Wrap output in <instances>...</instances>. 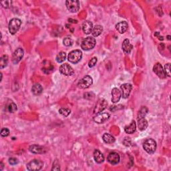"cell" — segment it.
<instances>
[{
	"label": "cell",
	"mask_w": 171,
	"mask_h": 171,
	"mask_svg": "<svg viewBox=\"0 0 171 171\" xmlns=\"http://www.w3.org/2000/svg\"><path fill=\"white\" fill-rule=\"evenodd\" d=\"M11 3V2L10 1H3L1 2V4L2 5V6H3V8H10Z\"/></svg>",
	"instance_id": "d590c367"
},
{
	"label": "cell",
	"mask_w": 171,
	"mask_h": 171,
	"mask_svg": "<svg viewBox=\"0 0 171 171\" xmlns=\"http://www.w3.org/2000/svg\"><path fill=\"white\" fill-rule=\"evenodd\" d=\"M110 114L108 112H100L94 118V121L97 124H103L110 118Z\"/></svg>",
	"instance_id": "9c48e42d"
},
{
	"label": "cell",
	"mask_w": 171,
	"mask_h": 171,
	"mask_svg": "<svg viewBox=\"0 0 171 171\" xmlns=\"http://www.w3.org/2000/svg\"><path fill=\"white\" fill-rule=\"evenodd\" d=\"M82 58V52L80 50H75L70 52L68 56V60L72 64H77L81 60Z\"/></svg>",
	"instance_id": "3957f363"
},
{
	"label": "cell",
	"mask_w": 171,
	"mask_h": 171,
	"mask_svg": "<svg viewBox=\"0 0 171 171\" xmlns=\"http://www.w3.org/2000/svg\"><path fill=\"white\" fill-rule=\"evenodd\" d=\"M94 158L97 163L101 164L104 161V156L103 154L99 150H95L94 152Z\"/></svg>",
	"instance_id": "ffe728a7"
},
{
	"label": "cell",
	"mask_w": 171,
	"mask_h": 171,
	"mask_svg": "<svg viewBox=\"0 0 171 171\" xmlns=\"http://www.w3.org/2000/svg\"><path fill=\"white\" fill-rule=\"evenodd\" d=\"M120 89L122 90V95L124 98H128L131 94L133 86L131 84H124L120 86Z\"/></svg>",
	"instance_id": "5bb4252c"
},
{
	"label": "cell",
	"mask_w": 171,
	"mask_h": 171,
	"mask_svg": "<svg viewBox=\"0 0 171 171\" xmlns=\"http://www.w3.org/2000/svg\"><path fill=\"white\" fill-rule=\"evenodd\" d=\"M107 106H108V103H107L106 100H104V98L100 99L97 102V103L94 107V114L100 113L106 108Z\"/></svg>",
	"instance_id": "30bf717a"
},
{
	"label": "cell",
	"mask_w": 171,
	"mask_h": 171,
	"mask_svg": "<svg viewBox=\"0 0 171 171\" xmlns=\"http://www.w3.org/2000/svg\"><path fill=\"white\" fill-rule=\"evenodd\" d=\"M31 92L35 96H39L42 94L43 92V88L40 84H36L32 86Z\"/></svg>",
	"instance_id": "7402d4cb"
},
{
	"label": "cell",
	"mask_w": 171,
	"mask_h": 171,
	"mask_svg": "<svg viewBox=\"0 0 171 171\" xmlns=\"http://www.w3.org/2000/svg\"><path fill=\"white\" fill-rule=\"evenodd\" d=\"M138 129L141 131H145L148 127V121L144 118H139L138 121Z\"/></svg>",
	"instance_id": "44dd1931"
},
{
	"label": "cell",
	"mask_w": 171,
	"mask_h": 171,
	"mask_svg": "<svg viewBox=\"0 0 171 171\" xmlns=\"http://www.w3.org/2000/svg\"><path fill=\"white\" fill-rule=\"evenodd\" d=\"M148 112V108L147 107H142L141 109L138 112V118H144L145 116L147 115V114Z\"/></svg>",
	"instance_id": "83f0119b"
},
{
	"label": "cell",
	"mask_w": 171,
	"mask_h": 171,
	"mask_svg": "<svg viewBox=\"0 0 171 171\" xmlns=\"http://www.w3.org/2000/svg\"><path fill=\"white\" fill-rule=\"evenodd\" d=\"M97 61H98L97 58H96V57L92 58L90 61H89L88 66L90 68H93L94 66H95V65L97 63Z\"/></svg>",
	"instance_id": "1f68e13d"
},
{
	"label": "cell",
	"mask_w": 171,
	"mask_h": 171,
	"mask_svg": "<svg viewBox=\"0 0 171 171\" xmlns=\"http://www.w3.org/2000/svg\"><path fill=\"white\" fill-rule=\"evenodd\" d=\"M8 55H3L0 58V68L3 69V68L6 67L8 64Z\"/></svg>",
	"instance_id": "484cf974"
},
{
	"label": "cell",
	"mask_w": 171,
	"mask_h": 171,
	"mask_svg": "<svg viewBox=\"0 0 171 171\" xmlns=\"http://www.w3.org/2000/svg\"><path fill=\"white\" fill-rule=\"evenodd\" d=\"M93 24L90 21H85L82 24V30L84 34H90L92 33L93 29Z\"/></svg>",
	"instance_id": "ac0fdd59"
},
{
	"label": "cell",
	"mask_w": 171,
	"mask_h": 171,
	"mask_svg": "<svg viewBox=\"0 0 171 171\" xmlns=\"http://www.w3.org/2000/svg\"><path fill=\"white\" fill-rule=\"evenodd\" d=\"M96 40L93 37H88L84 39L82 42L81 44V47L82 50H90L94 48L96 45Z\"/></svg>",
	"instance_id": "277c9868"
},
{
	"label": "cell",
	"mask_w": 171,
	"mask_h": 171,
	"mask_svg": "<svg viewBox=\"0 0 171 171\" xmlns=\"http://www.w3.org/2000/svg\"><path fill=\"white\" fill-rule=\"evenodd\" d=\"M0 165H1L0 170H3V163H1H1H0Z\"/></svg>",
	"instance_id": "ab89813d"
},
{
	"label": "cell",
	"mask_w": 171,
	"mask_h": 171,
	"mask_svg": "<svg viewBox=\"0 0 171 171\" xmlns=\"http://www.w3.org/2000/svg\"><path fill=\"white\" fill-rule=\"evenodd\" d=\"M158 39L160 40H164V38H163V36H158Z\"/></svg>",
	"instance_id": "b9f144b4"
},
{
	"label": "cell",
	"mask_w": 171,
	"mask_h": 171,
	"mask_svg": "<svg viewBox=\"0 0 171 171\" xmlns=\"http://www.w3.org/2000/svg\"><path fill=\"white\" fill-rule=\"evenodd\" d=\"M122 48L126 54H130L133 48V45L131 44L128 39H126L122 43Z\"/></svg>",
	"instance_id": "d6986e66"
},
{
	"label": "cell",
	"mask_w": 171,
	"mask_h": 171,
	"mask_svg": "<svg viewBox=\"0 0 171 171\" xmlns=\"http://www.w3.org/2000/svg\"><path fill=\"white\" fill-rule=\"evenodd\" d=\"M122 96V93L117 88H114L112 90V102L113 103H117L120 101V98Z\"/></svg>",
	"instance_id": "9a60e30c"
},
{
	"label": "cell",
	"mask_w": 171,
	"mask_h": 171,
	"mask_svg": "<svg viewBox=\"0 0 171 171\" xmlns=\"http://www.w3.org/2000/svg\"><path fill=\"white\" fill-rule=\"evenodd\" d=\"M92 77L90 76H86L79 81L78 84H77V86H78V87L81 89H86L92 85Z\"/></svg>",
	"instance_id": "52a82bcc"
},
{
	"label": "cell",
	"mask_w": 171,
	"mask_h": 171,
	"mask_svg": "<svg viewBox=\"0 0 171 171\" xmlns=\"http://www.w3.org/2000/svg\"><path fill=\"white\" fill-rule=\"evenodd\" d=\"M136 125L135 121H133L129 125L124 128V131L127 134H133L136 131Z\"/></svg>",
	"instance_id": "603a6c76"
},
{
	"label": "cell",
	"mask_w": 171,
	"mask_h": 171,
	"mask_svg": "<svg viewBox=\"0 0 171 171\" xmlns=\"http://www.w3.org/2000/svg\"><path fill=\"white\" fill-rule=\"evenodd\" d=\"M10 134V130L7 128H3L1 129V136H3V137H6V136H9Z\"/></svg>",
	"instance_id": "836d02e7"
},
{
	"label": "cell",
	"mask_w": 171,
	"mask_h": 171,
	"mask_svg": "<svg viewBox=\"0 0 171 171\" xmlns=\"http://www.w3.org/2000/svg\"><path fill=\"white\" fill-rule=\"evenodd\" d=\"M22 25V21L18 18H13L11 19L8 25L9 31L11 34L14 35L19 30Z\"/></svg>",
	"instance_id": "6da1fadb"
},
{
	"label": "cell",
	"mask_w": 171,
	"mask_h": 171,
	"mask_svg": "<svg viewBox=\"0 0 171 171\" xmlns=\"http://www.w3.org/2000/svg\"><path fill=\"white\" fill-rule=\"evenodd\" d=\"M44 163L38 159H34L27 165V169L29 171L40 170L42 168Z\"/></svg>",
	"instance_id": "5b68a950"
},
{
	"label": "cell",
	"mask_w": 171,
	"mask_h": 171,
	"mask_svg": "<svg viewBox=\"0 0 171 171\" xmlns=\"http://www.w3.org/2000/svg\"><path fill=\"white\" fill-rule=\"evenodd\" d=\"M159 34H159V32H158V31H156V32L154 33V36H156V37H158Z\"/></svg>",
	"instance_id": "60d3db41"
},
{
	"label": "cell",
	"mask_w": 171,
	"mask_h": 171,
	"mask_svg": "<svg viewBox=\"0 0 171 171\" xmlns=\"http://www.w3.org/2000/svg\"><path fill=\"white\" fill-rule=\"evenodd\" d=\"M67 9L72 13H76L80 9V2L77 0H68L66 2Z\"/></svg>",
	"instance_id": "8992f818"
},
{
	"label": "cell",
	"mask_w": 171,
	"mask_h": 171,
	"mask_svg": "<svg viewBox=\"0 0 171 171\" xmlns=\"http://www.w3.org/2000/svg\"><path fill=\"white\" fill-rule=\"evenodd\" d=\"M128 28V24L125 21L120 22L116 25V29L120 34H124L126 32Z\"/></svg>",
	"instance_id": "e0dca14e"
},
{
	"label": "cell",
	"mask_w": 171,
	"mask_h": 171,
	"mask_svg": "<svg viewBox=\"0 0 171 171\" xmlns=\"http://www.w3.org/2000/svg\"><path fill=\"white\" fill-rule=\"evenodd\" d=\"M143 149L147 153L154 154L156 150V141L152 138L147 139L143 144Z\"/></svg>",
	"instance_id": "7a4b0ae2"
},
{
	"label": "cell",
	"mask_w": 171,
	"mask_h": 171,
	"mask_svg": "<svg viewBox=\"0 0 171 171\" xmlns=\"http://www.w3.org/2000/svg\"><path fill=\"white\" fill-rule=\"evenodd\" d=\"M167 39H168V40H170V36H167Z\"/></svg>",
	"instance_id": "7bdbcfd3"
},
{
	"label": "cell",
	"mask_w": 171,
	"mask_h": 171,
	"mask_svg": "<svg viewBox=\"0 0 171 171\" xmlns=\"http://www.w3.org/2000/svg\"><path fill=\"white\" fill-rule=\"evenodd\" d=\"M153 71L155 74L157 75V76L160 77V78L164 79L166 77V75L165 74V71H164L163 66H162V65L160 63H157L154 66Z\"/></svg>",
	"instance_id": "4fadbf2b"
},
{
	"label": "cell",
	"mask_w": 171,
	"mask_h": 171,
	"mask_svg": "<svg viewBox=\"0 0 171 171\" xmlns=\"http://www.w3.org/2000/svg\"><path fill=\"white\" fill-rule=\"evenodd\" d=\"M164 71H165L166 76H168V77L170 76V64L169 63L165 64V70H164Z\"/></svg>",
	"instance_id": "d6a6232c"
},
{
	"label": "cell",
	"mask_w": 171,
	"mask_h": 171,
	"mask_svg": "<svg viewBox=\"0 0 171 171\" xmlns=\"http://www.w3.org/2000/svg\"><path fill=\"white\" fill-rule=\"evenodd\" d=\"M52 170H60V165H55V164H54L53 165V167L52 168Z\"/></svg>",
	"instance_id": "f35d334b"
},
{
	"label": "cell",
	"mask_w": 171,
	"mask_h": 171,
	"mask_svg": "<svg viewBox=\"0 0 171 171\" xmlns=\"http://www.w3.org/2000/svg\"><path fill=\"white\" fill-rule=\"evenodd\" d=\"M66 53L64 52H61L59 53L58 55L56 56V60L57 62L58 63H62L66 60Z\"/></svg>",
	"instance_id": "4316f807"
},
{
	"label": "cell",
	"mask_w": 171,
	"mask_h": 171,
	"mask_svg": "<svg viewBox=\"0 0 171 171\" xmlns=\"http://www.w3.org/2000/svg\"><path fill=\"white\" fill-rule=\"evenodd\" d=\"M102 139L104 142L106 144H112L115 142V138L108 133L104 134L102 136Z\"/></svg>",
	"instance_id": "d4e9b609"
},
{
	"label": "cell",
	"mask_w": 171,
	"mask_h": 171,
	"mask_svg": "<svg viewBox=\"0 0 171 171\" xmlns=\"http://www.w3.org/2000/svg\"><path fill=\"white\" fill-rule=\"evenodd\" d=\"M120 106H121V105H118V106H111L110 108V111H112V112H115V111H116L117 110H120V109H122V108H118V107Z\"/></svg>",
	"instance_id": "74e56055"
},
{
	"label": "cell",
	"mask_w": 171,
	"mask_h": 171,
	"mask_svg": "<svg viewBox=\"0 0 171 171\" xmlns=\"http://www.w3.org/2000/svg\"><path fill=\"white\" fill-rule=\"evenodd\" d=\"M7 108H8V110L9 112H10V113L15 112L17 110L16 104H15L14 102H12L8 105Z\"/></svg>",
	"instance_id": "f1b7e54d"
},
{
	"label": "cell",
	"mask_w": 171,
	"mask_h": 171,
	"mask_svg": "<svg viewBox=\"0 0 171 171\" xmlns=\"http://www.w3.org/2000/svg\"><path fill=\"white\" fill-rule=\"evenodd\" d=\"M123 144L126 146V147H130V146L132 144V141H131V139L130 138H125L124 139V140H123Z\"/></svg>",
	"instance_id": "e575fe53"
},
{
	"label": "cell",
	"mask_w": 171,
	"mask_h": 171,
	"mask_svg": "<svg viewBox=\"0 0 171 171\" xmlns=\"http://www.w3.org/2000/svg\"><path fill=\"white\" fill-rule=\"evenodd\" d=\"M24 55V51L22 48H17L16 50H15V52H13V56H12V62L14 64H17V63H19L20 61L22 60Z\"/></svg>",
	"instance_id": "ba28073f"
},
{
	"label": "cell",
	"mask_w": 171,
	"mask_h": 171,
	"mask_svg": "<svg viewBox=\"0 0 171 171\" xmlns=\"http://www.w3.org/2000/svg\"><path fill=\"white\" fill-rule=\"evenodd\" d=\"M29 152L34 154H43L45 152V150L43 147H41L40 145L38 144H34L31 145L29 148Z\"/></svg>",
	"instance_id": "2e32d148"
},
{
	"label": "cell",
	"mask_w": 171,
	"mask_h": 171,
	"mask_svg": "<svg viewBox=\"0 0 171 171\" xmlns=\"http://www.w3.org/2000/svg\"><path fill=\"white\" fill-rule=\"evenodd\" d=\"M120 160V155L118 154L117 152H110V153L108 154V157H107V161H108L109 163L112 165H117L118 163H119Z\"/></svg>",
	"instance_id": "7c38bea8"
},
{
	"label": "cell",
	"mask_w": 171,
	"mask_h": 171,
	"mask_svg": "<svg viewBox=\"0 0 171 171\" xmlns=\"http://www.w3.org/2000/svg\"><path fill=\"white\" fill-rule=\"evenodd\" d=\"M9 163L11 165H15L18 163V160L16 158H10L9 159Z\"/></svg>",
	"instance_id": "8d00e7d4"
},
{
	"label": "cell",
	"mask_w": 171,
	"mask_h": 171,
	"mask_svg": "<svg viewBox=\"0 0 171 171\" xmlns=\"http://www.w3.org/2000/svg\"><path fill=\"white\" fill-rule=\"evenodd\" d=\"M59 113L63 116L67 117V116L71 113V110L67 108H61L60 110H59Z\"/></svg>",
	"instance_id": "f546056e"
},
{
	"label": "cell",
	"mask_w": 171,
	"mask_h": 171,
	"mask_svg": "<svg viewBox=\"0 0 171 171\" xmlns=\"http://www.w3.org/2000/svg\"><path fill=\"white\" fill-rule=\"evenodd\" d=\"M63 43H64V45H66V46H71V45L73 44V40H72L71 38L66 37L64 39Z\"/></svg>",
	"instance_id": "4dcf8cb0"
},
{
	"label": "cell",
	"mask_w": 171,
	"mask_h": 171,
	"mask_svg": "<svg viewBox=\"0 0 171 171\" xmlns=\"http://www.w3.org/2000/svg\"><path fill=\"white\" fill-rule=\"evenodd\" d=\"M60 72L65 76H72L74 74V70L68 64H64L60 67Z\"/></svg>",
	"instance_id": "8fae6325"
},
{
	"label": "cell",
	"mask_w": 171,
	"mask_h": 171,
	"mask_svg": "<svg viewBox=\"0 0 171 171\" xmlns=\"http://www.w3.org/2000/svg\"><path fill=\"white\" fill-rule=\"evenodd\" d=\"M103 31V28L100 25H96V26L93 28L92 34L94 37H98Z\"/></svg>",
	"instance_id": "cb8c5ba5"
}]
</instances>
